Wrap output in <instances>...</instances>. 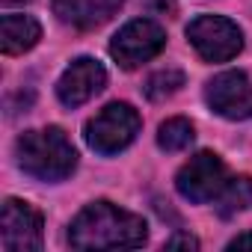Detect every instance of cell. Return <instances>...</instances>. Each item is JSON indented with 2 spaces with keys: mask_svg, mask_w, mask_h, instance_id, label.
<instances>
[{
  "mask_svg": "<svg viewBox=\"0 0 252 252\" xmlns=\"http://www.w3.org/2000/svg\"><path fill=\"white\" fill-rule=\"evenodd\" d=\"M125 0H54V15L77 30H95L107 24Z\"/></svg>",
  "mask_w": 252,
  "mask_h": 252,
  "instance_id": "obj_10",
  "label": "cell"
},
{
  "mask_svg": "<svg viewBox=\"0 0 252 252\" xmlns=\"http://www.w3.org/2000/svg\"><path fill=\"white\" fill-rule=\"evenodd\" d=\"M181 86H184V71H178V68H160V71H155L146 80L143 92H146L149 101H163V98L175 95Z\"/></svg>",
  "mask_w": 252,
  "mask_h": 252,
  "instance_id": "obj_14",
  "label": "cell"
},
{
  "mask_svg": "<svg viewBox=\"0 0 252 252\" xmlns=\"http://www.w3.org/2000/svg\"><path fill=\"white\" fill-rule=\"evenodd\" d=\"M193 140H196L193 125H190L187 119H181V116L166 119V122L160 125V131H158V146H160L163 152H184Z\"/></svg>",
  "mask_w": 252,
  "mask_h": 252,
  "instance_id": "obj_13",
  "label": "cell"
},
{
  "mask_svg": "<svg viewBox=\"0 0 252 252\" xmlns=\"http://www.w3.org/2000/svg\"><path fill=\"white\" fill-rule=\"evenodd\" d=\"M175 187L187 202L205 205L217 199L220 190L225 187V166L214 152H199L181 166V172L175 175Z\"/></svg>",
  "mask_w": 252,
  "mask_h": 252,
  "instance_id": "obj_6",
  "label": "cell"
},
{
  "mask_svg": "<svg viewBox=\"0 0 252 252\" xmlns=\"http://www.w3.org/2000/svg\"><path fill=\"white\" fill-rule=\"evenodd\" d=\"M196 246H199V240L190 234H178V237L166 240V249H196Z\"/></svg>",
  "mask_w": 252,
  "mask_h": 252,
  "instance_id": "obj_15",
  "label": "cell"
},
{
  "mask_svg": "<svg viewBox=\"0 0 252 252\" xmlns=\"http://www.w3.org/2000/svg\"><path fill=\"white\" fill-rule=\"evenodd\" d=\"M104 86H107L104 65L98 60H92V57H80L63 71V77L57 83V95H60V101L65 107H80L89 98H95Z\"/></svg>",
  "mask_w": 252,
  "mask_h": 252,
  "instance_id": "obj_9",
  "label": "cell"
},
{
  "mask_svg": "<svg viewBox=\"0 0 252 252\" xmlns=\"http://www.w3.org/2000/svg\"><path fill=\"white\" fill-rule=\"evenodd\" d=\"M208 107L231 122L252 119V80L243 71H222L205 86Z\"/></svg>",
  "mask_w": 252,
  "mask_h": 252,
  "instance_id": "obj_8",
  "label": "cell"
},
{
  "mask_svg": "<svg viewBox=\"0 0 252 252\" xmlns=\"http://www.w3.org/2000/svg\"><path fill=\"white\" fill-rule=\"evenodd\" d=\"M146 237V220L125 208H116L113 202L86 205L68 228V243L74 249H134L143 246Z\"/></svg>",
  "mask_w": 252,
  "mask_h": 252,
  "instance_id": "obj_1",
  "label": "cell"
},
{
  "mask_svg": "<svg viewBox=\"0 0 252 252\" xmlns=\"http://www.w3.org/2000/svg\"><path fill=\"white\" fill-rule=\"evenodd\" d=\"M166 45V33L152 18L128 21L110 42V54L122 68H137L149 60H155Z\"/></svg>",
  "mask_w": 252,
  "mask_h": 252,
  "instance_id": "obj_5",
  "label": "cell"
},
{
  "mask_svg": "<svg viewBox=\"0 0 252 252\" xmlns=\"http://www.w3.org/2000/svg\"><path fill=\"white\" fill-rule=\"evenodd\" d=\"M187 39L205 63H228L243 51V33L222 15H199L187 27Z\"/></svg>",
  "mask_w": 252,
  "mask_h": 252,
  "instance_id": "obj_4",
  "label": "cell"
},
{
  "mask_svg": "<svg viewBox=\"0 0 252 252\" xmlns=\"http://www.w3.org/2000/svg\"><path fill=\"white\" fill-rule=\"evenodd\" d=\"M0 30H3V54L9 57L36 48V42L42 39V24L33 15H3Z\"/></svg>",
  "mask_w": 252,
  "mask_h": 252,
  "instance_id": "obj_11",
  "label": "cell"
},
{
  "mask_svg": "<svg viewBox=\"0 0 252 252\" xmlns=\"http://www.w3.org/2000/svg\"><path fill=\"white\" fill-rule=\"evenodd\" d=\"M6 6H12V3H30V0H3Z\"/></svg>",
  "mask_w": 252,
  "mask_h": 252,
  "instance_id": "obj_17",
  "label": "cell"
},
{
  "mask_svg": "<svg viewBox=\"0 0 252 252\" xmlns=\"http://www.w3.org/2000/svg\"><path fill=\"white\" fill-rule=\"evenodd\" d=\"M15 155H18V166L39 181H63L77 166V152L60 128L21 134Z\"/></svg>",
  "mask_w": 252,
  "mask_h": 252,
  "instance_id": "obj_2",
  "label": "cell"
},
{
  "mask_svg": "<svg viewBox=\"0 0 252 252\" xmlns=\"http://www.w3.org/2000/svg\"><path fill=\"white\" fill-rule=\"evenodd\" d=\"M228 249H252V231H243V234H237V237L228 243Z\"/></svg>",
  "mask_w": 252,
  "mask_h": 252,
  "instance_id": "obj_16",
  "label": "cell"
},
{
  "mask_svg": "<svg viewBox=\"0 0 252 252\" xmlns=\"http://www.w3.org/2000/svg\"><path fill=\"white\" fill-rule=\"evenodd\" d=\"M0 246L6 252H36L42 249V214L21 202L6 199L3 214H0Z\"/></svg>",
  "mask_w": 252,
  "mask_h": 252,
  "instance_id": "obj_7",
  "label": "cell"
},
{
  "mask_svg": "<svg viewBox=\"0 0 252 252\" xmlns=\"http://www.w3.org/2000/svg\"><path fill=\"white\" fill-rule=\"evenodd\" d=\"M246 208H252V178L249 175H237V178L225 181V187L220 190L217 211H220V217L228 220V217H234V214H240Z\"/></svg>",
  "mask_w": 252,
  "mask_h": 252,
  "instance_id": "obj_12",
  "label": "cell"
},
{
  "mask_svg": "<svg viewBox=\"0 0 252 252\" xmlns=\"http://www.w3.org/2000/svg\"><path fill=\"white\" fill-rule=\"evenodd\" d=\"M140 128H143L140 113L131 104H125V101H113L98 116H92L86 122L83 137H86L92 152H98V155H119L122 149H128L137 140Z\"/></svg>",
  "mask_w": 252,
  "mask_h": 252,
  "instance_id": "obj_3",
  "label": "cell"
}]
</instances>
